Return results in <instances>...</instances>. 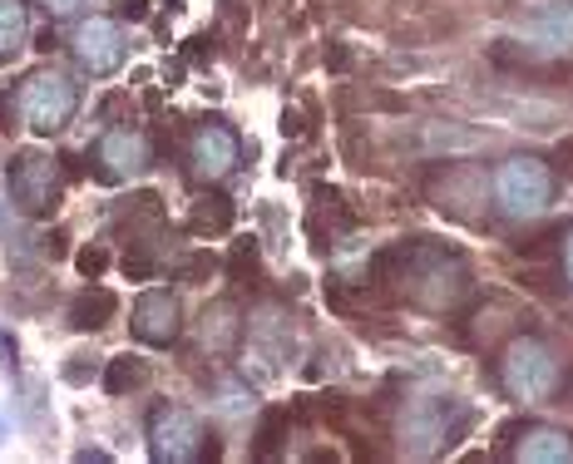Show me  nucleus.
Wrapping results in <instances>:
<instances>
[{
  "label": "nucleus",
  "instance_id": "9b49d317",
  "mask_svg": "<svg viewBox=\"0 0 573 464\" xmlns=\"http://www.w3.org/2000/svg\"><path fill=\"white\" fill-rule=\"evenodd\" d=\"M237 134L227 124H203L193 134V144H188V163H193V173L203 178V183H217V178H227L237 168Z\"/></svg>",
  "mask_w": 573,
  "mask_h": 464
},
{
  "label": "nucleus",
  "instance_id": "cd10ccee",
  "mask_svg": "<svg viewBox=\"0 0 573 464\" xmlns=\"http://www.w3.org/2000/svg\"><path fill=\"white\" fill-rule=\"evenodd\" d=\"M124 10H128V15H134V20H144V15H148V10H144V0H124Z\"/></svg>",
  "mask_w": 573,
  "mask_h": 464
},
{
  "label": "nucleus",
  "instance_id": "0eeeda50",
  "mask_svg": "<svg viewBox=\"0 0 573 464\" xmlns=\"http://www.w3.org/2000/svg\"><path fill=\"white\" fill-rule=\"evenodd\" d=\"M509 30L539 55H573V0H533L509 15Z\"/></svg>",
  "mask_w": 573,
  "mask_h": 464
},
{
  "label": "nucleus",
  "instance_id": "f257e3e1",
  "mask_svg": "<svg viewBox=\"0 0 573 464\" xmlns=\"http://www.w3.org/2000/svg\"><path fill=\"white\" fill-rule=\"evenodd\" d=\"M391 262L401 267L395 282H401L405 302H415L420 312H454V306L470 296V267H464V257L440 247V242H430V237L401 247Z\"/></svg>",
  "mask_w": 573,
  "mask_h": 464
},
{
  "label": "nucleus",
  "instance_id": "c756f323",
  "mask_svg": "<svg viewBox=\"0 0 573 464\" xmlns=\"http://www.w3.org/2000/svg\"><path fill=\"white\" fill-rule=\"evenodd\" d=\"M45 5H49V10H75L79 0H45Z\"/></svg>",
  "mask_w": 573,
  "mask_h": 464
},
{
  "label": "nucleus",
  "instance_id": "6e6552de",
  "mask_svg": "<svg viewBox=\"0 0 573 464\" xmlns=\"http://www.w3.org/2000/svg\"><path fill=\"white\" fill-rule=\"evenodd\" d=\"M10 197H15V207L25 217H49L59 203V168L49 154H35V148H25V154L10 163Z\"/></svg>",
  "mask_w": 573,
  "mask_h": 464
},
{
  "label": "nucleus",
  "instance_id": "393cba45",
  "mask_svg": "<svg viewBox=\"0 0 573 464\" xmlns=\"http://www.w3.org/2000/svg\"><path fill=\"white\" fill-rule=\"evenodd\" d=\"M326 65H332V69H346V65H351V55H346V49H341V45H336V49H332V55H326Z\"/></svg>",
  "mask_w": 573,
  "mask_h": 464
},
{
  "label": "nucleus",
  "instance_id": "39448f33",
  "mask_svg": "<svg viewBox=\"0 0 573 464\" xmlns=\"http://www.w3.org/2000/svg\"><path fill=\"white\" fill-rule=\"evenodd\" d=\"M148 454H154L158 464H193V460H203V454H213V434H207V425L198 420L193 410H183V405H158V410L148 415Z\"/></svg>",
  "mask_w": 573,
  "mask_h": 464
},
{
  "label": "nucleus",
  "instance_id": "dca6fc26",
  "mask_svg": "<svg viewBox=\"0 0 573 464\" xmlns=\"http://www.w3.org/2000/svg\"><path fill=\"white\" fill-rule=\"evenodd\" d=\"M30 39V10L25 0H0V65L15 59Z\"/></svg>",
  "mask_w": 573,
  "mask_h": 464
},
{
  "label": "nucleus",
  "instance_id": "4be33fe9",
  "mask_svg": "<svg viewBox=\"0 0 573 464\" xmlns=\"http://www.w3.org/2000/svg\"><path fill=\"white\" fill-rule=\"evenodd\" d=\"M104 267H109V252H104V247H89V252H79V272H85V276H99Z\"/></svg>",
  "mask_w": 573,
  "mask_h": 464
},
{
  "label": "nucleus",
  "instance_id": "aec40b11",
  "mask_svg": "<svg viewBox=\"0 0 573 464\" xmlns=\"http://www.w3.org/2000/svg\"><path fill=\"white\" fill-rule=\"evenodd\" d=\"M144 381H148V365L138 361V355H119V361H109V371H104V391H109V395L138 391Z\"/></svg>",
  "mask_w": 573,
  "mask_h": 464
},
{
  "label": "nucleus",
  "instance_id": "6ab92c4d",
  "mask_svg": "<svg viewBox=\"0 0 573 464\" xmlns=\"http://www.w3.org/2000/svg\"><path fill=\"white\" fill-rule=\"evenodd\" d=\"M188 227H193V233H227V227H233V203L217 193L198 197L193 213H188Z\"/></svg>",
  "mask_w": 573,
  "mask_h": 464
},
{
  "label": "nucleus",
  "instance_id": "5701e85b",
  "mask_svg": "<svg viewBox=\"0 0 573 464\" xmlns=\"http://www.w3.org/2000/svg\"><path fill=\"white\" fill-rule=\"evenodd\" d=\"M0 371H15V341L0 331Z\"/></svg>",
  "mask_w": 573,
  "mask_h": 464
},
{
  "label": "nucleus",
  "instance_id": "b1692460",
  "mask_svg": "<svg viewBox=\"0 0 573 464\" xmlns=\"http://www.w3.org/2000/svg\"><path fill=\"white\" fill-rule=\"evenodd\" d=\"M203 272H213V257H188V267H183V276H203Z\"/></svg>",
  "mask_w": 573,
  "mask_h": 464
},
{
  "label": "nucleus",
  "instance_id": "20e7f679",
  "mask_svg": "<svg viewBox=\"0 0 573 464\" xmlns=\"http://www.w3.org/2000/svg\"><path fill=\"white\" fill-rule=\"evenodd\" d=\"M494 203H499V213L514 217V223L543 217L553 203V168L533 154L504 158L499 173H494Z\"/></svg>",
  "mask_w": 573,
  "mask_h": 464
},
{
  "label": "nucleus",
  "instance_id": "f3484780",
  "mask_svg": "<svg viewBox=\"0 0 573 464\" xmlns=\"http://www.w3.org/2000/svg\"><path fill=\"white\" fill-rule=\"evenodd\" d=\"M490 109L504 118H514V124H524V128H553L559 124V109L539 104V99H490Z\"/></svg>",
  "mask_w": 573,
  "mask_h": 464
},
{
  "label": "nucleus",
  "instance_id": "f8f14e48",
  "mask_svg": "<svg viewBox=\"0 0 573 464\" xmlns=\"http://www.w3.org/2000/svg\"><path fill=\"white\" fill-rule=\"evenodd\" d=\"M128 326H134V336H138V341H148V346L178 341V302L168 292H144L134 302Z\"/></svg>",
  "mask_w": 573,
  "mask_h": 464
},
{
  "label": "nucleus",
  "instance_id": "a878e982",
  "mask_svg": "<svg viewBox=\"0 0 573 464\" xmlns=\"http://www.w3.org/2000/svg\"><path fill=\"white\" fill-rule=\"evenodd\" d=\"M563 272H569V282H573V233L563 237Z\"/></svg>",
  "mask_w": 573,
  "mask_h": 464
},
{
  "label": "nucleus",
  "instance_id": "a211bd4d",
  "mask_svg": "<svg viewBox=\"0 0 573 464\" xmlns=\"http://www.w3.org/2000/svg\"><path fill=\"white\" fill-rule=\"evenodd\" d=\"M484 138L454 124H425V154H474Z\"/></svg>",
  "mask_w": 573,
  "mask_h": 464
},
{
  "label": "nucleus",
  "instance_id": "ddd939ff",
  "mask_svg": "<svg viewBox=\"0 0 573 464\" xmlns=\"http://www.w3.org/2000/svg\"><path fill=\"white\" fill-rule=\"evenodd\" d=\"M514 460H533V464H563L573 460V434L559 425H529L514 444Z\"/></svg>",
  "mask_w": 573,
  "mask_h": 464
},
{
  "label": "nucleus",
  "instance_id": "4468645a",
  "mask_svg": "<svg viewBox=\"0 0 573 464\" xmlns=\"http://www.w3.org/2000/svg\"><path fill=\"white\" fill-rule=\"evenodd\" d=\"M114 312H119L114 292H109V286H89V292H79L75 306H69V326H75V331H99V326L114 321Z\"/></svg>",
  "mask_w": 573,
  "mask_h": 464
},
{
  "label": "nucleus",
  "instance_id": "412c9836",
  "mask_svg": "<svg viewBox=\"0 0 573 464\" xmlns=\"http://www.w3.org/2000/svg\"><path fill=\"white\" fill-rule=\"evenodd\" d=\"M59 375H65L69 385H89V381H94V375H99V355H85V351H79V355H69V365H65V371H59Z\"/></svg>",
  "mask_w": 573,
  "mask_h": 464
},
{
  "label": "nucleus",
  "instance_id": "7c9ffc66",
  "mask_svg": "<svg viewBox=\"0 0 573 464\" xmlns=\"http://www.w3.org/2000/svg\"><path fill=\"white\" fill-rule=\"evenodd\" d=\"M5 434H10V425H5V410H0V444H5Z\"/></svg>",
  "mask_w": 573,
  "mask_h": 464
},
{
  "label": "nucleus",
  "instance_id": "2eb2a0df",
  "mask_svg": "<svg viewBox=\"0 0 573 464\" xmlns=\"http://www.w3.org/2000/svg\"><path fill=\"white\" fill-rule=\"evenodd\" d=\"M198 336H203V351H233V341L243 336L237 306H233V302H213V306L203 312V326H198Z\"/></svg>",
  "mask_w": 573,
  "mask_h": 464
},
{
  "label": "nucleus",
  "instance_id": "7ed1b4c3",
  "mask_svg": "<svg viewBox=\"0 0 573 464\" xmlns=\"http://www.w3.org/2000/svg\"><path fill=\"white\" fill-rule=\"evenodd\" d=\"M464 425H470V410L454 395H415L401 415V444H405V454L425 460V454L450 450L464 434Z\"/></svg>",
  "mask_w": 573,
  "mask_h": 464
},
{
  "label": "nucleus",
  "instance_id": "f03ea898",
  "mask_svg": "<svg viewBox=\"0 0 573 464\" xmlns=\"http://www.w3.org/2000/svg\"><path fill=\"white\" fill-rule=\"evenodd\" d=\"M499 385L519 405L549 400L559 391V355H553V346L539 341V336H514L499 355Z\"/></svg>",
  "mask_w": 573,
  "mask_h": 464
},
{
  "label": "nucleus",
  "instance_id": "1a4fd4ad",
  "mask_svg": "<svg viewBox=\"0 0 573 464\" xmlns=\"http://www.w3.org/2000/svg\"><path fill=\"white\" fill-rule=\"evenodd\" d=\"M124 49H128L124 30H119L114 20H104V15L79 20L75 35H69V55H75V65L85 69L89 79L114 75V69L124 65Z\"/></svg>",
  "mask_w": 573,
  "mask_h": 464
},
{
  "label": "nucleus",
  "instance_id": "9d476101",
  "mask_svg": "<svg viewBox=\"0 0 573 464\" xmlns=\"http://www.w3.org/2000/svg\"><path fill=\"white\" fill-rule=\"evenodd\" d=\"M148 168V138L138 128H109L94 144V173L104 183H124V178H138Z\"/></svg>",
  "mask_w": 573,
  "mask_h": 464
},
{
  "label": "nucleus",
  "instance_id": "bb28decb",
  "mask_svg": "<svg viewBox=\"0 0 573 464\" xmlns=\"http://www.w3.org/2000/svg\"><path fill=\"white\" fill-rule=\"evenodd\" d=\"M282 134H302V118H296V114H282Z\"/></svg>",
  "mask_w": 573,
  "mask_h": 464
},
{
  "label": "nucleus",
  "instance_id": "423d86ee",
  "mask_svg": "<svg viewBox=\"0 0 573 464\" xmlns=\"http://www.w3.org/2000/svg\"><path fill=\"white\" fill-rule=\"evenodd\" d=\"M79 109V89L69 84L59 69H35V75L20 84V118H25L35 134H59V128L75 118Z\"/></svg>",
  "mask_w": 573,
  "mask_h": 464
},
{
  "label": "nucleus",
  "instance_id": "2f4dec72",
  "mask_svg": "<svg viewBox=\"0 0 573 464\" xmlns=\"http://www.w3.org/2000/svg\"><path fill=\"white\" fill-rule=\"evenodd\" d=\"M0 128H5V99H0Z\"/></svg>",
  "mask_w": 573,
  "mask_h": 464
},
{
  "label": "nucleus",
  "instance_id": "c85d7f7f",
  "mask_svg": "<svg viewBox=\"0 0 573 464\" xmlns=\"http://www.w3.org/2000/svg\"><path fill=\"white\" fill-rule=\"evenodd\" d=\"M559 158H563V168H569V173H573V138H569V144L559 148Z\"/></svg>",
  "mask_w": 573,
  "mask_h": 464
}]
</instances>
